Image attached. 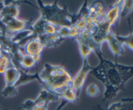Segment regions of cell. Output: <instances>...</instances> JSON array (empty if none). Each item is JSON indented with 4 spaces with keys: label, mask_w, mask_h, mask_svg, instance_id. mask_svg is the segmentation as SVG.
<instances>
[{
    "label": "cell",
    "mask_w": 133,
    "mask_h": 110,
    "mask_svg": "<svg viewBox=\"0 0 133 110\" xmlns=\"http://www.w3.org/2000/svg\"><path fill=\"white\" fill-rule=\"evenodd\" d=\"M93 53L98 57L100 63L97 67H91L89 73L105 85L103 100H110L115 98L119 91H125V85L132 77V66L113 63L106 59L101 49H95Z\"/></svg>",
    "instance_id": "cell-1"
},
{
    "label": "cell",
    "mask_w": 133,
    "mask_h": 110,
    "mask_svg": "<svg viewBox=\"0 0 133 110\" xmlns=\"http://www.w3.org/2000/svg\"><path fill=\"white\" fill-rule=\"evenodd\" d=\"M39 76L42 82V88L57 94L61 98L65 92L72 89V77L62 65L45 63Z\"/></svg>",
    "instance_id": "cell-2"
},
{
    "label": "cell",
    "mask_w": 133,
    "mask_h": 110,
    "mask_svg": "<svg viewBox=\"0 0 133 110\" xmlns=\"http://www.w3.org/2000/svg\"><path fill=\"white\" fill-rule=\"evenodd\" d=\"M40 18L57 27H71L75 23V14H71L68 10L67 6L63 8L58 6V1L52 4H45L38 0Z\"/></svg>",
    "instance_id": "cell-3"
},
{
    "label": "cell",
    "mask_w": 133,
    "mask_h": 110,
    "mask_svg": "<svg viewBox=\"0 0 133 110\" xmlns=\"http://www.w3.org/2000/svg\"><path fill=\"white\" fill-rule=\"evenodd\" d=\"M90 69L91 66L88 63V60H83V65L81 68L75 76L72 78V89L77 97H79L80 96Z\"/></svg>",
    "instance_id": "cell-4"
},
{
    "label": "cell",
    "mask_w": 133,
    "mask_h": 110,
    "mask_svg": "<svg viewBox=\"0 0 133 110\" xmlns=\"http://www.w3.org/2000/svg\"><path fill=\"white\" fill-rule=\"evenodd\" d=\"M22 1H3L4 7L0 12V19L3 23L9 19L18 18L19 15V5Z\"/></svg>",
    "instance_id": "cell-5"
},
{
    "label": "cell",
    "mask_w": 133,
    "mask_h": 110,
    "mask_svg": "<svg viewBox=\"0 0 133 110\" xmlns=\"http://www.w3.org/2000/svg\"><path fill=\"white\" fill-rule=\"evenodd\" d=\"M45 47L42 45L37 37H35L30 40L23 46L22 50L25 54L31 56L35 58L36 62H38L41 58V54Z\"/></svg>",
    "instance_id": "cell-6"
},
{
    "label": "cell",
    "mask_w": 133,
    "mask_h": 110,
    "mask_svg": "<svg viewBox=\"0 0 133 110\" xmlns=\"http://www.w3.org/2000/svg\"><path fill=\"white\" fill-rule=\"evenodd\" d=\"M125 0H119L116 1L114 5H112L109 10L105 12V18L106 21L112 26L116 25L118 26L121 19L120 15L124 5Z\"/></svg>",
    "instance_id": "cell-7"
},
{
    "label": "cell",
    "mask_w": 133,
    "mask_h": 110,
    "mask_svg": "<svg viewBox=\"0 0 133 110\" xmlns=\"http://www.w3.org/2000/svg\"><path fill=\"white\" fill-rule=\"evenodd\" d=\"M4 23L6 26L7 31L10 33H16L26 30L33 31L32 23L31 21L19 18L9 19Z\"/></svg>",
    "instance_id": "cell-8"
},
{
    "label": "cell",
    "mask_w": 133,
    "mask_h": 110,
    "mask_svg": "<svg viewBox=\"0 0 133 110\" xmlns=\"http://www.w3.org/2000/svg\"><path fill=\"white\" fill-rule=\"evenodd\" d=\"M106 42H107L112 53L115 57V62H117L118 57L124 55L125 53L124 46L120 41H118L116 37V34L112 31L109 32L107 37Z\"/></svg>",
    "instance_id": "cell-9"
},
{
    "label": "cell",
    "mask_w": 133,
    "mask_h": 110,
    "mask_svg": "<svg viewBox=\"0 0 133 110\" xmlns=\"http://www.w3.org/2000/svg\"><path fill=\"white\" fill-rule=\"evenodd\" d=\"M98 28L96 33L92 36L94 41L98 45L102 46L103 43L106 42V39L109 32L112 31V25L107 21L97 25Z\"/></svg>",
    "instance_id": "cell-10"
},
{
    "label": "cell",
    "mask_w": 133,
    "mask_h": 110,
    "mask_svg": "<svg viewBox=\"0 0 133 110\" xmlns=\"http://www.w3.org/2000/svg\"><path fill=\"white\" fill-rule=\"evenodd\" d=\"M36 37L38 38L45 48L57 47L66 40L57 33L55 34H44L42 35H37Z\"/></svg>",
    "instance_id": "cell-11"
},
{
    "label": "cell",
    "mask_w": 133,
    "mask_h": 110,
    "mask_svg": "<svg viewBox=\"0 0 133 110\" xmlns=\"http://www.w3.org/2000/svg\"><path fill=\"white\" fill-rule=\"evenodd\" d=\"M61 98L58 95L42 88L37 98L34 100V101H35L36 105L42 104H49L51 102H57Z\"/></svg>",
    "instance_id": "cell-12"
},
{
    "label": "cell",
    "mask_w": 133,
    "mask_h": 110,
    "mask_svg": "<svg viewBox=\"0 0 133 110\" xmlns=\"http://www.w3.org/2000/svg\"><path fill=\"white\" fill-rule=\"evenodd\" d=\"M19 73L20 74H19V78L14 85L16 88L20 86V85L28 84V83L34 81V80H36V81L38 82L39 84L42 86V82L41 79L39 76L38 71H36V73L35 74H29L28 72H25L22 70H19Z\"/></svg>",
    "instance_id": "cell-13"
},
{
    "label": "cell",
    "mask_w": 133,
    "mask_h": 110,
    "mask_svg": "<svg viewBox=\"0 0 133 110\" xmlns=\"http://www.w3.org/2000/svg\"><path fill=\"white\" fill-rule=\"evenodd\" d=\"M19 70L16 67L10 65L4 72L5 86H14L19 77Z\"/></svg>",
    "instance_id": "cell-14"
},
{
    "label": "cell",
    "mask_w": 133,
    "mask_h": 110,
    "mask_svg": "<svg viewBox=\"0 0 133 110\" xmlns=\"http://www.w3.org/2000/svg\"><path fill=\"white\" fill-rule=\"evenodd\" d=\"M105 3L103 1H94L90 6H88L89 17L93 20V21L105 13Z\"/></svg>",
    "instance_id": "cell-15"
},
{
    "label": "cell",
    "mask_w": 133,
    "mask_h": 110,
    "mask_svg": "<svg viewBox=\"0 0 133 110\" xmlns=\"http://www.w3.org/2000/svg\"><path fill=\"white\" fill-rule=\"evenodd\" d=\"M36 64H37V62H36L33 57L28 54H24L20 63V70L28 72L29 69L35 67Z\"/></svg>",
    "instance_id": "cell-16"
},
{
    "label": "cell",
    "mask_w": 133,
    "mask_h": 110,
    "mask_svg": "<svg viewBox=\"0 0 133 110\" xmlns=\"http://www.w3.org/2000/svg\"><path fill=\"white\" fill-rule=\"evenodd\" d=\"M74 40H75L78 43V44H79V52H80V54L81 55L83 60H88L89 56L93 53V50H92V48L87 43L82 41V40H79V39H75Z\"/></svg>",
    "instance_id": "cell-17"
},
{
    "label": "cell",
    "mask_w": 133,
    "mask_h": 110,
    "mask_svg": "<svg viewBox=\"0 0 133 110\" xmlns=\"http://www.w3.org/2000/svg\"><path fill=\"white\" fill-rule=\"evenodd\" d=\"M116 37L118 39V41H120L123 45H126L131 51L133 50V34L131 27V32L127 34V36H122L119 34H116Z\"/></svg>",
    "instance_id": "cell-18"
},
{
    "label": "cell",
    "mask_w": 133,
    "mask_h": 110,
    "mask_svg": "<svg viewBox=\"0 0 133 110\" xmlns=\"http://www.w3.org/2000/svg\"><path fill=\"white\" fill-rule=\"evenodd\" d=\"M61 99H63L64 100L67 101L68 102H71V103H77L79 100V97L77 96L73 89H70L65 92L62 96H61Z\"/></svg>",
    "instance_id": "cell-19"
},
{
    "label": "cell",
    "mask_w": 133,
    "mask_h": 110,
    "mask_svg": "<svg viewBox=\"0 0 133 110\" xmlns=\"http://www.w3.org/2000/svg\"><path fill=\"white\" fill-rule=\"evenodd\" d=\"M1 94L4 98H11L18 95V90L14 86H5L1 91Z\"/></svg>",
    "instance_id": "cell-20"
},
{
    "label": "cell",
    "mask_w": 133,
    "mask_h": 110,
    "mask_svg": "<svg viewBox=\"0 0 133 110\" xmlns=\"http://www.w3.org/2000/svg\"><path fill=\"white\" fill-rule=\"evenodd\" d=\"M127 102H132V98H123L119 102L112 103L109 106L107 110H120L123 106H125Z\"/></svg>",
    "instance_id": "cell-21"
},
{
    "label": "cell",
    "mask_w": 133,
    "mask_h": 110,
    "mask_svg": "<svg viewBox=\"0 0 133 110\" xmlns=\"http://www.w3.org/2000/svg\"><path fill=\"white\" fill-rule=\"evenodd\" d=\"M133 1L132 0H129V1H124V5H123V9H122V13L120 15V19H122L123 18H125L127 16H128L130 14V12L132 11L133 9Z\"/></svg>",
    "instance_id": "cell-22"
},
{
    "label": "cell",
    "mask_w": 133,
    "mask_h": 110,
    "mask_svg": "<svg viewBox=\"0 0 133 110\" xmlns=\"http://www.w3.org/2000/svg\"><path fill=\"white\" fill-rule=\"evenodd\" d=\"M11 65L9 57L6 55L3 54L2 56L0 58V74L3 75L6 69Z\"/></svg>",
    "instance_id": "cell-23"
},
{
    "label": "cell",
    "mask_w": 133,
    "mask_h": 110,
    "mask_svg": "<svg viewBox=\"0 0 133 110\" xmlns=\"http://www.w3.org/2000/svg\"><path fill=\"white\" fill-rule=\"evenodd\" d=\"M86 93L88 96L91 97H97L99 94V89L97 85L95 84H90L87 86Z\"/></svg>",
    "instance_id": "cell-24"
},
{
    "label": "cell",
    "mask_w": 133,
    "mask_h": 110,
    "mask_svg": "<svg viewBox=\"0 0 133 110\" xmlns=\"http://www.w3.org/2000/svg\"><path fill=\"white\" fill-rule=\"evenodd\" d=\"M36 106L34 100L27 99L23 102L19 107V109L23 110H33Z\"/></svg>",
    "instance_id": "cell-25"
},
{
    "label": "cell",
    "mask_w": 133,
    "mask_h": 110,
    "mask_svg": "<svg viewBox=\"0 0 133 110\" xmlns=\"http://www.w3.org/2000/svg\"><path fill=\"white\" fill-rule=\"evenodd\" d=\"M81 31L78 29L75 24L70 27V33H69V38L74 40L80 34Z\"/></svg>",
    "instance_id": "cell-26"
},
{
    "label": "cell",
    "mask_w": 133,
    "mask_h": 110,
    "mask_svg": "<svg viewBox=\"0 0 133 110\" xmlns=\"http://www.w3.org/2000/svg\"><path fill=\"white\" fill-rule=\"evenodd\" d=\"M48 104H42L36 105L33 110H48Z\"/></svg>",
    "instance_id": "cell-27"
},
{
    "label": "cell",
    "mask_w": 133,
    "mask_h": 110,
    "mask_svg": "<svg viewBox=\"0 0 133 110\" xmlns=\"http://www.w3.org/2000/svg\"><path fill=\"white\" fill-rule=\"evenodd\" d=\"M68 103V102L67 101H66V100H64L62 99V102H61V104L59 105V106H58V107H57V109L56 110H61V109H62V107L65 106V105L67 104Z\"/></svg>",
    "instance_id": "cell-28"
},
{
    "label": "cell",
    "mask_w": 133,
    "mask_h": 110,
    "mask_svg": "<svg viewBox=\"0 0 133 110\" xmlns=\"http://www.w3.org/2000/svg\"><path fill=\"white\" fill-rule=\"evenodd\" d=\"M3 7H4L3 1H0V12H1V10H2Z\"/></svg>",
    "instance_id": "cell-29"
},
{
    "label": "cell",
    "mask_w": 133,
    "mask_h": 110,
    "mask_svg": "<svg viewBox=\"0 0 133 110\" xmlns=\"http://www.w3.org/2000/svg\"><path fill=\"white\" fill-rule=\"evenodd\" d=\"M2 49H3V45H2V43L0 42V50H2Z\"/></svg>",
    "instance_id": "cell-30"
},
{
    "label": "cell",
    "mask_w": 133,
    "mask_h": 110,
    "mask_svg": "<svg viewBox=\"0 0 133 110\" xmlns=\"http://www.w3.org/2000/svg\"><path fill=\"white\" fill-rule=\"evenodd\" d=\"M2 53H1V50H0V58H1V56H2Z\"/></svg>",
    "instance_id": "cell-31"
},
{
    "label": "cell",
    "mask_w": 133,
    "mask_h": 110,
    "mask_svg": "<svg viewBox=\"0 0 133 110\" xmlns=\"http://www.w3.org/2000/svg\"><path fill=\"white\" fill-rule=\"evenodd\" d=\"M0 109H1V107H0Z\"/></svg>",
    "instance_id": "cell-32"
},
{
    "label": "cell",
    "mask_w": 133,
    "mask_h": 110,
    "mask_svg": "<svg viewBox=\"0 0 133 110\" xmlns=\"http://www.w3.org/2000/svg\"><path fill=\"white\" fill-rule=\"evenodd\" d=\"M6 110H9V109H6Z\"/></svg>",
    "instance_id": "cell-33"
}]
</instances>
